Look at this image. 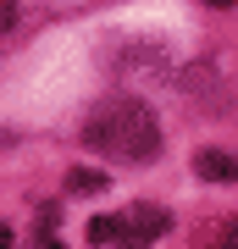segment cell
<instances>
[{"label":"cell","mask_w":238,"mask_h":249,"mask_svg":"<svg viewBox=\"0 0 238 249\" xmlns=\"http://www.w3.org/2000/svg\"><path fill=\"white\" fill-rule=\"evenodd\" d=\"M211 249H238V222H227V227H221V232H216V244H211Z\"/></svg>","instance_id":"5b68a950"},{"label":"cell","mask_w":238,"mask_h":249,"mask_svg":"<svg viewBox=\"0 0 238 249\" xmlns=\"http://www.w3.org/2000/svg\"><path fill=\"white\" fill-rule=\"evenodd\" d=\"M39 249H61V244H55V238H50V232H44V238H39Z\"/></svg>","instance_id":"8992f818"},{"label":"cell","mask_w":238,"mask_h":249,"mask_svg":"<svg viewBox=\"0 0 238 249\" xmlns=\"http://www.w3.org/2000/svg\"><path fill=\"white\" fill-rule=\"evenodd\" d=\"M166 227H172V216L161 205H128L116 216H94L89 222V238L94 244H116V249H150Z\"/></svg>","instance_id":"7a4b0ae2"},{"label":"cell","mask_w":238,"mask_h":249,"mask_svg":"<svg viewBox=\"0 0 238 249\" xmlns=\"http://www.w3.org/2000/svg\"><path fill=\"white\" fill-rule=\"evenodd\" d=\"M72 194H94V188H106V178H100V172H72Z\"/></svg>","instance_id":"277c9868"},{"label":"cell","mask_w":238,"mask_h":249,"mask_svg":"<svg viewBox=\"0 0 238 249\" xmlns=\"http://www.w3.org/2000/svg\"><path fill=\"white\" fill-rule=\"evenodd\" d=\"M216 6H227V0H216Z\"/></svg>","instance_id":"52a82bcc"},{"label":"cell","mask_w":238,"mask_h":249,"mask_svg":"<svg viewBox=\"0 0 238 249\" xmlns=\"http://www.w3.org/2000/svg\"><path fill=\"white\" fill-rule=\"evenodd\" d=\"M194 172H200V178H238V166H233L227 155H200Z\"/></svg>","instance_id":"3957f363"},{"label":"cell","mask_w":238,"mask_h":249,"mask_svg":"<svg viewBox=\"0 0 238 249\" xmlns=\"http://www.w3.org/2000/svg\"><path fill=\"white\" fill-rule=\"evenodd\" d=\"M83 144L111 160H128V166H144V160L161 155V127H155V111L144 100H128V94H111L89 111L83 122Z\"/></svg>","instance_id":"6da1fadb"}]
</instances>
